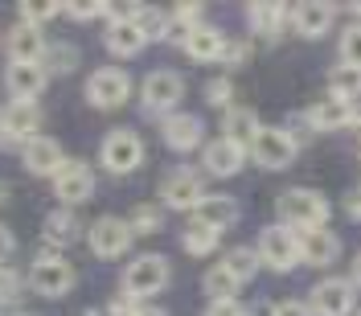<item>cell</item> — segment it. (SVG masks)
Segmentation results:
<instances>
[{"label": "cell", "mask_w": 361, "mask_h": 316, "mask_svg": "<svg viewBox=\"0 0 361 316\" xmlns=\"http://www.w3.org/2000/svg\"><path fill=\"white\" fill-rule=\"evenodd\" d=\"M292 21H295V29H300L304 37H324V33H329V25H333V4H320V0L295 4Z\"/></svg>", "instance_id": "cell-19"}, {"label": "cell", "mask_w": 361, "mask_h": 316, "mask_svg": "<svg viewBox=\"0 0 361 316\" xmlns=\"http://www.w3.org/2000/svg\"><path fill=\"white\" fill-rule=\"evenodd\" d=\"M345 205H349V218H361V189H353V193L345 198Z\"/></svg>", "instance_id": "cell-43"}, {"label": "cell", "mask_w": 361, "mask_h": 316, "mask_svg": "<svg viewBox=\"0 0 361 316\" xmlns=\"http://www.w3.org/2000/svg\"><path fill=\"white\" fill-rule=\"evenodd\" d=\"M58 8H62V4H49V0H37V4H33V0H25V4H21V13H25V21H29V25L49 21Z\"/></svg>", "instance_id": "cell-35"}, {"label": "cell", "mask_w": 361, "mask_h": 316, "mask_svg": "<svg viewBox=\"0 0 361 316\" xmlns=\"http://www.w3.org/2000/svg\"><path fill=\"white\" fill-rule=\"evenodd\" d=\"M128 95H132V83H128V74H123V70H115V66L94 70V74L87 78V99L99 107V111L119 107Z\"/></svg>", "instance_id": "cell-3"}, {"label": "cell", "mask_w": 361, "mask_h": 316, "mask_svg": "<svg viewBox=\"0 0 361 316\" xmlns=\"http://www.w3.org/2000/svg\"><path fill=\"white\" fill-rule=\"evenodd\" d=\"M259 259H263L271 271H292L295 259H300V238H295V230H288V226L263 230V234H259Z\"/></svg>", "instance_id": "cell-2"}, {"label": "cell", "mask_w": 361, "mask_h": 316, "mask_svg": "<svg viewBox=\"0 0 361 316\" xmlns=\"http://www.w3.org/2000/svg\"><path fill=\"white\" fill-rule=\"evenodd\" d=\"M205 316H247V308H243L238 300H222V304H209Z\"/></svg>", "instance_id": "cell-38"}, {"label": "cell", "mask_w": 361, "mask_h": 316, "mask_svg": "<svg viewBox=\"0 0 361 316\" xmlns=\"http://www.w3.org/2000/svg\"><path fill=\"white\" fill-rule=\"evenodd\" d=\"M74 66H78V49H66V45H54L42 62L45 74H62V70H74Z\"/></svg>", "instance_id": "cell-33"}, {"label": "cell", "mask_w": 361, "mask_h": 316, "mask_svg": "<svg viewBox=\"0 0 361 316\" xmlns=\"http://www.w3.org/2000/svg\"><path fill=\"white\" fill-rule=\"evenodd\" d=\"M238 169H243V148H234L230 140L205 144V173H214V177H234Z\"/></svg>", "instance_id": "cell-20"}, {"label": "cell", "mask_w": 361, "mask_h": 316, "mask_svg": "<svg viewBox=\"0 0 361 316\" xmlns=\"http://www.w3.org/2000/svg\"><path fill=\"white\" fill-rule=\"evenodd\" d=\"M329 90H333V99H341V103L357 99L361 95V70H353V66L333 70V74H329Z\"/></svg>", "instance_id": "cell-28"}, {"label": "cell", "mask_w": 361, "mask_h": 316, "mask_svg": "<svg viewBox=\"0 0 361 316\" xmlns=\"http://www.w3.org/2000/svg\"><path fill=\"white\" fill-rule=\"evenodd\" d=\"M214 247H218V230L197 226V222L185 230V250H189V255H209Z\"/></svg>", "instance_id": "cell-32"}, {"label": "cell", "mask_w": 361, "mask_h": 316, "mask_svg": "<svg viewBox=\"0 0 361 316\" xmlns=\"http://www.w3.org/2000/svg\"><path fill=\"white\" fill-rule=\"evenodd\" d=\"M70 17H78V21H87V17H94V13H103V4H90V0H74V4H66Z\"/></svg>", "instance_id": "cell-40"}, {"label": "cell", "mask_w": 361, "mask_h": 316, "mask_svg": "<svg viewBox=\"0 0 361 316\" xmlns=\"http://www.w3.org/2000/svg\"><path fill=\"white\" fill-rule=\"evenodd\" d=\"M295 238H300V259H304V263H316V267H329L341 250V243L329 230H304V234H295Z\"/></svg>", "instance_id": "cell-18"}, {"label": "cell", "mask_w": 361, "mask_h": 316, "mask_svg": "<svg viewBox=\"0 0 361 316\" xmlns=\"http://www.w3.org/2000/svg\"><path fill=\"white\" fill-rule=\"evenodd\" d=\"M247 54H250L247 42H226L222 45V58H226V62H247Z\"/></svg>", "instance_id": "cell-39"}, {"label": "cell", "mask_w": 361, "mask_h": 316, "mask_svg": "<svg viewBox=\"0 0 361 316\" xmlns=\"http://www.w3.org/2000/svg\"><path fill=\"white\" fill-rule=\"evenodd\" d=\"M279 214L292 230H320V222L329 218V205L316 189H288L279 198Z\"/></svg>", "instance_id": "cell-1"}, {"label": "cell", "mask_w": 361, "mask_h": 316, "mask_svg": "<svg viewBox=\"0 0 361 316\" xmlns=\"http://www.w3.org/2000/svg\"><path fill=\"white\" fill-rule=\"evenodd\" d=\"M37 123L42 115L33 103H13L4 111V123H0V144H13V140H37Z\"/></svg>", "instance_id": "cell-13"}, {"label": "cell", "mask_w": 361, "mask_h": 316, "mask_svg": "<svg viewBox=\"0 0 361 316\" xmlns=\"http://www.w3.org/2000/svg\"><path fill=\"white\" fill-rule=\"evenodd\" d=\"M45 87V70L42 62H13L8 66V90L17 95V103H33Z\"/></svg>", "instance_id": "cell-15"}, {"label": "cell", "mask_w": 361, "mask_h": 316, "mask_svg": "<svg viewBox=\"0 0 361 316\" xmlns=\"http://www.w3.org/2000/svg\"><path fill=\"white\" fill-rule=\"evenodd\" d=\"M308 119H312V128H320V132H324V128L333 132V128L353 123V107H349V103H341V99H333V103H320V107H312V111H308Z\"/></svg>", "instance_id": "cell-26"}, {"label": "cell", "mask_w": 361, "mask_h": 316, "mask_svg": "<svg viewBox=\"0 0 361 316\" xmlns=\"http://www.w3.org/2000/svg\"><path fill=\"white\" fill-rule=\"evenodd\" d=\"M132 234H152L164 226V205H135L132 209Z\"/></svg>", "instance_id": "cell-31"}, {"label": "cell", "mask_w": 361, "mask_h": 316, "mask_svg": "<svg viewBox=\"0 0 361 316\" xmlns=\"http://www.w3.org/2000/svg\"><path fill=\"white\" fill-rule=\"evenodd\" d=\"M193 222L209 226V230H222V226L234 222V202L230 198H202L197 209H193Z\"/></svg>", "instance_id": "cell-24"}, {"label": "cell", "mask_w": 361, "mask_h": 316, "mask_svg": "<svg viewBox=\"0 0 361 316\" xmlns=\"http://www.w3.org/2000/svg\"><path fill=\"white\" fill-rule=\"evenodd\" d=\"M74 234H78V218H74V209H58V214L45 218V238H49L54 247L74 243Z\"/></svg>", "instance_id": "cell-27"}, {"label": "cell", "mask_w": 361, "mask_h": 316, "mask_svg": "<svg viewBox=\"0 0 361 316\" xmlns=\"http://www.w3.org/2000/svg\"><path fill=\"white\" fill-rule=\"evenodd\" d=\"M4 198H8V185H0V202H4Z\"/></svg>", "instance_id": "cell-46"}, {"label": "cell", "mask_w": 361, "mask_h": 316, "mask_svg": "<svg viewBox=\"0 0 361 316\" xmlns=\"http://www.w3.org/2000/svg\"><path fill=\"white\" fill-rule=\"evenodd\" d=\"M13 247H17V243H13V234H8V230L0 226V263H4L8 255H13Z\"/></svg>", "instance_id": "cell-42"}, {"label": "cell", "mask_w": 361, "mask_h": 316, "mask_svg": "<svg viewBox=\"0 0 361 316\" xmlns=\"http://www.w3.org/2000/svg\"><path fill=\"white\" fill-rule=\"evenodd\" d=\"M247 17H250V29H255V33L275 37L279 25L288 21V4H247Z\"/></svg>", "instance_id": "cell-25"}, {"label": "cell", "mask_w": 361, "mask_h": 316, "mask_svg": "<svg viewBox=\"0 0 361 316\" xmlns=\"http://www.w3.org/2000/svg\"><path fill=\"white\" fill-rule=\"evenodd\" d=\"M353 284H361V255L353 259Z\"/></svg>", "instance_id": "cell-45"}, {"label": "cell", "mask_w": 361, "mask_h": 316, "mask_svg": "<svg viewBox=\"0 0 361 316\" xmlns=\"http://www.w3.org/2000/svg\"><path fill=\"white\" fill-rule=\"evenodd\" d=\"M341 58H345V66L361 70V25H349V29H345V37H341Z\"/></svg>", "instance_id": "cell-34"}, {"label": "cell", "mask_w": 361, "mask_h": 316, "mask_svg": "<svg viewBox=\"0 0 361 316\" xmlns=\"http://www.w3.org/2000/svg\"><path fill=\"white\" fill-rule=\"evenodd\" d=\"M140 160H144V144H140L135 132L119 128V132H111L103 140V169L107 173H132Z\"/></svg>", "instance_id": "cell-5"}, {"label": "cell", "mask_w": 361, "mask_h": 316, "mask_svg": "<svg viewBox=\"0 0 361 316\" xmlns=\"http://www.w3.org/2000/svg\"><path fill=\"white\" fill-rule=\"evenodd\" d=\"M160 193H164V205H173V209H197L202 202V181L193 169H177L173 177L160 185Z\"/></svg>", "instance_id": "cell-12"}, {"label": "cell", "mask_w": 361, "mask_h": 316, "mask_svg": "<svg viewBox=\"0 0 361 316\" xmlns=\"http://www.w3.org/2000/svg\"><path fill=\"white\" fill-rule=\"evenodd\" d=\"M222 45L226 42L214 25H193V33H189V42H185V54L197 58V62H214V58H222Z\"/></svg>", "instance_id": "cell-22"}, {"label": "cell", "mask_w": 361, "mask_h": 316, "mask_svg": "<svg viewBox=\"0 0 361 316\" xmlns=\"http://www.w3.org/2000/svg\"><path fill=\"white\" fill-rule=\"evenodd\" d=\"M259 119L247 111V107H230L222 119V140H230L234 148H255V140H259Z\"/></svg>", "instance_id": "cell-16"}, {"label": "cell", "mask_w": 361, "mask_h": 316, "mask_svg": "<svg viewBox=\"0 0 361 316\" xmlns=\"http://www.w3.org/2000/svg\"><path fill=\"white\" fill-rule=\"evenodd\" d=\"M230 95H234L230 78H214V83L205 87V99H209V103H218V107H222V103H230Z\"/></svg>", "instance_id": "cell-36"}, {"label": "cell", "mask_w": 361, "mask_h": 316, "mask_svg": "<svg viewBox=\"0 0 361 316\" xmlns=\"http://www.w3.org/2000/svg\"><path fill=\"white\" fill-rule=\"evenodd\" d=\"M62 164H66V160H62V148H58L54 140L37 135V140L25 144V169H29V173H37V177H58Z\"/></svg>", "instance_id": "cell-14"}, {"label": "cell", "mask_w": 361, "mask_h": 316, "mask_svg": "<svg viewBox=\"0 0 361 316\" xmlns=\"http://www.w3.org/2000/svg\"><path fill=\"white\" fill-rule=\"evenodd\" d=\"M140 316H160V312H140Z\"/></svg>", "instance_id": "cell-48"}, {"label": "cell", "mask_w": 361, "mask_h": 316, "mask_svg": "<svg viewBox=\"0 0 361 316\" xmlns=\"http://www.w3.org/2000/svg\"><path fill=\"white\" fill-rule=\"evenodd\" d=\"M8 54H13V62H42V54H45L42 29L29 21L13 25L8 29Z\"/></svg>", "instance_id": "cell-17"}, {"label": "cell", "mask_w": 361, "mask_h": 316, "mask_svg": "<svg viewBox=\"0 0 361 316\" xmlns=\"http://www.w3.org/2000/svg\"><path fill=\"white\" fill-rule=\"evenodd\" d=\"M111 316H140V312H132L128 304H115V308H111Z\"/></svg>", "instance_id": "cell-44"}, {"label": "cell", "mask_w": 361, "mask_h": 316, "mask_svg": "<svg viewBox=\"0 0 361 316\" xmlns=\"http://www.w3.org/2000/svg\"><path fill=\"white\" fill-rule=\"evenodd\" d=\"M222 267L230 271V275H234L238 284H247L250 275L259 271V250H250V247H234L230 255H226V263H222Z\"/></svg>", "instance_id": "cell-29"}, {"label": "cell", "mask_w": 361, "mask_h": 316, "mask_svg": "<svg viewBox=\"0 0 361 316\" xmlns=\"http://www.w3.org/2000/svg\"><path fill=\"white\" fill-rule=\"evenodd\" d=\"M13 296H17V275L0 267V308H4V304H13Z\"/></svg>", "instance_id": "cell-37"}, {"label": "cell", "mask_w": 361, "mask_h": 316, "mask_svg": "<svg viewBox=\"0 0 361 316\" xmlns=\"http://www.w3.org/2000/svg\"><path fill=\"white\" fill-rule=\"evenodd\" d=\"M54 193L66 205L87 202L90 193H94V173H90L82 160H66V164L58 169V177H54Z\"/></svg>", "instance_id": "cell-8"}, {"label": "cell", "mask_w": 361, "mask_h": 316, "mask_svg": "<svg viewBox=\"0 0 361 316\" xmlns=\"http://www.w3.org/2000/svg\"><path fill=\"white\" fill-rule=\"evenodd\" d=\"M349 8H353V13H357V17H361V4H349Z\"/></svg>", "instance_id": "cell-47"}, {"label": "cell", "mask_w": 361, "mask_h": 316, "mask_svg": "<svg viewBox=\"0 0 361 316\" xmlns=\"http://www.w3.org/2000/svg\"><path fill=\"white\" fill-rule=\"evenodd\" d=\"M271 316H308V304H300V300H279Z\"/></svg>", "instance_id": "cell-41"}, {"label": "cell", "mask_w": 361, "mask_h": 316, "mask_svg": "<svg viewBox=\"0 0 361 316\" xmlns=\"http://www.w3.org/2000/svg\"><path fill=\"white\" fill-rule=\"evenodd\" d=\"M234 292H238V279H234L222 263H218L214 271H205V296H209V300L222 304V300H234Z\"/></svg>", "instance_id": "cell-30"}, {"label": "cell", "mask_w": 361, "mask_h": 316, "mask_svg": "<svg viewBox=\"0 0 361 316\" xmlns=\"http://www.w3.org/2000/svg\"><path fill=\"white\" fill-rule=\"evenodd\" d=\"M169 284V259L164 255H140L132 267L123 271V288L132 296H152Z\"/></svg>", "instance_id": "cell-4"}, {"label": "cell", "mask_w": 361, "mask_h": 316, "mask_svg": "<svg viewBox=\"0 0 361 316\" xmlns=\"http://www.w3.org/2000/svg\"><path fill=\"white\" fill-rule=\"evenodd\" d=\"M180 95H185V83H180L177 70H152V74L144 78V107H148V111H169V107H177Z\"/></svg>", "instance_id": "cell-6"}, {"label": "cell", "mask_w": 361, "mask_h": 316, "mask_svg": "<svg viewBox=\"0 0 361 316\" xmlns=\"http://www.w3.org/2000/svg\"><path fill=\"white\" fill-rule=\"evenodd\" d=\"M128 247H132V226L123 222V218H99V222L90 226V250L99 259H115Z\"/></svg>", "instance_id": "cell-7"}, {"label": "cell", "mask_w": 361, "mask_h": 316, "mask_svg": "<svg viewBox=\"0 0 361 316\" xmlns=\"http://www.w3.org/2000/svg\"><path fill=\"white\" fill-rule=\"evenodd\" d=\"M312 308L320 316H349L353 312V284L349 279H320L312 292Z\"/></svg>", "instance_id": "cell-11"}, {"label": "cell", "mask_w": 361, "mask_h": 316, "mask_svg": "<svg viewBox=\"0 0 361 316\" xmlns=\"http://www.w3.org/2000/svg\"><path fill=\"white\" fill-rule=\"evenodd\" d=\"M255 160L263 169H288L295 160V140L288 132H279V128H263L259 140H255Z\"/></svg>", "instance_id": "cell-9"}, {"label": "cell", "mask_w": 361, "mask_h": 316, "mask_svg": "<svg viewBox=\"0 0 361 316\" xmlns=\"http://www.w3.org/2000/svg\"><path fill=\"white\" fill-rule=\"evenodd\" d=\"M140 45H144L140 25L135 21H111V29H107V49H111V54L132 58V54H140Z\"/></svg>", "instance_id": "cell-23"}, {"label": "cell", "mask_w": 361, "mask_h": 316, "mask_svg": "<svg viewBox=\"0 0 361 316\" xmlns=\"http://www.w3.org/2000/svg\"><path fill=\"white\" fill-rule=\"evenodd\" d=\"M164 140H169V148H197V140H202V119L197 115H169L164 119Z\"/></svg>", "instance_id": "cell-21"}, {"label": "cell", "mask_w": 361, "mask_h": 316, "mask_svg": "<svg viewBox=\"0 0 361 316\" xmlns=\"http://www.w3.org/2000/svg\"><path fill=\"white\" fill-rule=\"evenodd\" d=\"M33 288L42 296H62L74 288V267L70 263H62V259H54V255H42L37 263H33Z\"/></svg>", "instance_id": "cell-10"}]
</instances>
